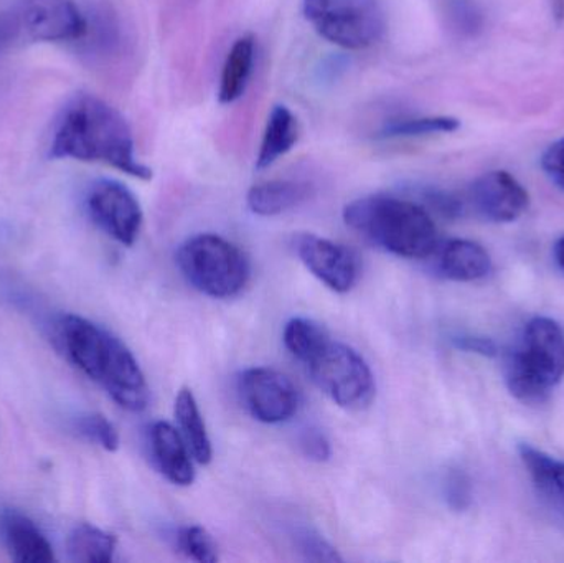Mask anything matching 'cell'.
<instances>
[{
  "label": "cell",
  "instance_id": "6da1fadb",
  "mask_svg": "<svg viewBox=\"0 0 564 563\" xmlns=\"http://www.w3.org/2000/svg\"><path fill=\"white\" fill-rule=\"evenodd\" d=\"M56 343L66 359L101 386L121 409L145 410L151 397L148 380L118 337L85 317L66 314L56 323Z\"/></svg>",
  "mask_w": 564,
  "mask_h": 563
},
{
  "label": "cell",
  "instance_id": "7a4b0ae2",
  "mask_svg": "<svg viewBox=\"0 0 564 563\" xmlns=\"http://www.w3.org/2000/svg\"><path fill=\"white\" fill-rule=\"evenodd\" d=\"M53 159L101 162L131 177L149 181L152 171L135 158L134 139L118 109L93 95L69 102L53 136Z\"/></svg>",
  "mask_w": 564,
  "mask_h": 563
},
{
  "label": "cell",
  "instance_id": "3957f363",
  "mask_svg": "<svg viewBox=\"0 0 564 563\" xmlns=\"http://www.w3.org/2000/svg\"><path fill=\"white\" fill-rule=\"evenodd\" d=\"M284 346L312 382L341 409L361 410L375 397V377L364 357L338 343L314 321L294 317L284 327Z\"/></svg>",
  "mask_w": 564,
  "mask_h": 563
},
{
  "label": "cell",
  "instance_id": "277c9868",
  "mask_svg": "<svg viewBox=\"0 0 564 563\" xmlns=\"http://www.w3.org/2000/svg\"><path fill=\"white\" fill-rule=\"evenodd\" d=\"M347 227L388 253L410 260L431 258L440 238L423 205L394 195L373 194L345 205Z\"/></svg>",
  "mask_w": 564,
  "mask_h": 563
},
{
  "label": "cell",
  "instance_id": "5b68a950",
  "mask_svg": "<svg viewBox=\"0 0 564 563\" xmlns=\"http://www.w3.org/2000/svg\"><path fill=\"white\" fill-rule=\"evenodd\" d=\"M564 376V333L549 317L527 324L519 344L507 357L506 380L510 392L525 403L549 399Z\"/></svg>",
  "mask_w": 564,
  "mask_h": 563
},
{
  "label": "cell",
  "instance_id": "8992f818",
  "mask_svg": "<svg viewBox=\"0 0 564 563\" xmlns=\"http://www.w3.org/2000/svg\"><path fill=\"white\" fill-rule=\"evenodd\" d=\"M177 264L188 284L217 300L237 296L250 281L247 255L218 235L188 238L178 248Z\"/></svg>",
  "mask_w": 564,
  "mask_h": 563
},
{
  "label": "cell",
  "instance_id": "52a82bcc",
  "mask_svg": "<svg viewBox=\"0 0 564 563\" xmlns=\"http://www.w3.org/2000/svg\"><path fill=\"white\" fill-rule=\"evenodd\" d=\"M302 6L315 32L340 48H370L387 30L380 0H302Z\"/></svg>",
  "mask_w": 564,
  "mask_h": 563
},
{
  "label": "cell",
  "instance_id": "ba28073f",
  "mask_svg": "<svg viewBox=\"0 0 564 563\" xmlns=\"http://www.w3.org/2000/svg\"><path fill=\"white\" fill-rule=\"evenodd\" d=\"M88 32L75 0H22L0 17V46L19 42H72Z\"/></svg>",
  "mask_w": 564,
  "mask_h": 563
},
{
  "label": "cell",
  "instance_id": "9c48e42d",
  "mask_svg": "<svg viewBox=\"0 0 564 563\" xmlns=\"http://www.w3.org/2000/svg\"><path fill=\"white\" fill-rule=\"evenodd\" d=\"M86 210L112 240L124 247H132L138 240L144 215L135 195L121 182H95L86 195Z\"/></svg>",
  "mask_w": 564,
  "mask_h": 563
},
{
  "label": "cell",
  "instance_id": "30bf717a",
  "mask_svg": "<svg viewBox=\"0 0 564 563\" xmlns=\"http://www.w3.org/2000/svg\"><path fill=\"white\" fill-rule=\"evenodd\" d=\"M238 393L250 415L267 425L288 422L297 412L299 393L294 383L268 367H251L241 372Z\"/></svg>",
  "mask_w": 564,
  "mask_h": 563
},
{
  "label": "cell",
  "instance_id": "8fae6325",
  "mask_svg": "<svg viewBox=\"0 0 564 563\" xmlns=\"http://www.w3.org/2000/svg\"><path fill=\"white\" fill-rule=\"evenodd\" d=\"M294 250L302 264L335 293H348L357 284L360 264L357 255L345 245L301 234L294 238Z\"/></svg>",
  "mask_w": 564,
  "mask_h": 563
},
{
  "label": "cell",
  "instance_id": "7c38bea8",
  "mask_svg": "<svg viewBox=\"0 0 564 563\" xmlns=\"http://www.w3.org/2000/svg\"><path fill=\"white\" fill-rule=\"evenodd\" d=\"M469 201L487 220L509 224L529 210L530 195L510 172L492 171L470 185Z\"/></svg>",
  "mask_w": 564,
  "mask_h": 563
},
{
  "label": "cell",
  "instance_id": "4fadbf2b",
  "mask_svg": "<svg viewBox=\"0 0 564 563\" xmlns=\"http://www.w3.org/2000/svg\"><path fill=\"white\" fill-rule=\"evenodd\" d=\"M151 455L167 481L191 486L195 481L194 456L178 429L167 422H155L149 432Z\"/></svg>",
  "mask_w": 564,
  "mask_h": 563
},
{
  "label": "cell",
  "instance_id": "5bb4252c",
  "mask_svg": "<svg viewBox=\"0 0 564 563\" xmlns=\"http://www.w3.org/2000/svg\"><path fill=\"white\" fill-rule=\"evenodd\" d=\"M431 257H434L436 273L459 283L482 280L492 271V258L476 241L447 240L437 243Z\"/></svg>",
  "mask_w": 564,
  "mask_h": 563
},
{
  "label": "cell",
  "instance_id": "9a60e30c",
  "mask_svg": "<svg viewBox=\"0 0 564 563\" xmlns=\"http://www.w3.org/2000/svg\"><path fill=\"white\" fill-rule=\"evenodd\" d=\"M0 528H2L3 542H6L13 562L48 563L55 561V552H53L48 539L26 516L20 515V512H7L3 515Z\"/></svg>",
  "mask_w": 564,
  "mask_h": 563
},
{
  "label": "cell",
  "instance_id": "2e32d148",
  "mask_svg": "<svg viewBox=\"0 0 564 563\" xmlns=\"http://www.w3.org/2000/svg\"><path fill=\"white\" fill-rule=\"evenodd\" d=\"M311 184L299 181H268L248 192V208L258 217H278L304 204L312 195Z\"/></svg>",
  "mask_w": 564,
  "mask_h": 563
},
{
  "label": "cell",
  "instance_id": "e0dca14e",
  "mask_svg": "<svg viewBox=\"0 0 564 563\" xmlns=\"http://www.w3.org/2000/svg\"><path fill=\"white\" fill-rule=\"evenodd\" d=\"M519 453L540 495L564 516V462L529 443H522Z\"/></svg>",
  "mask_w": 564,
  "mask_h": 563
},
{
  "label": "cell",
  "instance_id": "ac0fdd59",
  "mask_svg": "<svg viewBox=\"0 0 564 563\" xmlns=\"http://www.w3.org/2000/svg\"><path fill=\"white\" fill-rule=\"evenodd\" d=\"M254 56H257V43L253 36L243 35L235 40L221 69L220 89H218V99L221 105H231L241 98L253 73Z\"/></svg>",
  "mask_w": 564,
  "mask_h": 563
},
{
  "label": "cell",
  "instance_id": "d6986e66",
  "mask_svg": "<svg viewBox=\"0 0 564 563\" xmlns=\"http://www.w3.org/2000/svg\"><path fill=\"white\" fill-rule=\"evenodd\" d=\"M175 419H177L178 432L184 436L192 456L198 465H208L214 458L212 440L208 436L207 425L198 409L194 392L187 387L178 392L175 399Z\"/></svg>",
  "mask_w": 564,
  "mask_h": 563
},
{
  "label": "cell",
  "instance_id": "ffe728a7",
  "mask_svg": "<svg viewBox=\"0 0 564 563\" xmlns=\"http://www.w3.org/2000/svg\"><path fill=\"white\" fill-rule=\"evenodd\" d=\"M299 139V124L291 109L285 106H274L268 118L263 141L258 152L257 169L264 171L271 167L278 159L288 154Z\"/></svg>",
  "mask_w": 564,
  "mask_h": 563
},
{
  "label": "cell",
  "instance_id": "44dd1931",
  "mask_svg": "<svg viewBox=\"0 0 564 563\" xmlns=\"http://www.w3.org/2000/svg\"><path fill=\"white\" fill-rule=\"evenodd\" d=\"M115 535L95 526L79 524L66 539L68 561L75 563H109L115 559Z\"/></svg>",
  "mask_w": 564,
  "mask_h": 563
},
{
  "label": "cell",
  "instance_id": "7402d4cb",
  "mask_svg": "<svg viewBox=\"0 0 564 563\" xmlns=\"http://www.w3.org/2000/svg\"><path fill=\"white\" fill-rule=\"evenodd\" d=\"M459 119L451 116H424L403 118L388 122L381 129V138H420V136L447 134L459 129Z\"/></svg>",
  "mask_w": 564,
  "mask_h": 563
},
{
  "label": "cell",
  "instance_id": "603a6c76",
  "mask_svg": "<svg viewBox=\"0 0 564 563\" xmlns=\"http://www.w3.org/2000/svg\"><path fill=\"white\" fill-rule=\"evenodd\" d=\"M177 548L185 557L198 563L218 562L217 544L208 534L207 529L200 526H187L177 534Z\"/></svg>",
  "mask_w": 564,
  "mask_h": 563
},
{
  "label": "cell",
  "instance_id": "cb8c5ba5",
  "mask_svg": "<svg viewBox=\"0 0 564 563\" xmlns=\"http://www.w3.org/2000/svg\"><path fill=\"white\" fill-rule=\"evenodd\" d=\"M292 542L295 551L308 562H341L338 552L322 538L318 532L311 528H295L291 532Z\"/></svg>",
  "mask_w": 564,
  "mask_h": 563
},
{
  "label": "cell",
  "instance_id": "d4e9b609",
  "mask_svg": "<svg viewBox=\"0 0 564 563\" xmlns=\"http://www.w3.org/2000/svg\"><path fill=\"white\" fill-rule=\"evenodd\" d=\"M78 430L85 439L101 446L106 452H116L119 448L118 430L101 413H89V415L82 416Z\"/></svg>",
  "mask_w": 564,
  "mask_h": 563
},
{
  "label": "cell",
  "instance_id": "484cf974",
  "mask_svg": "<svg viewBox=\"0 0 564 563\" xmlns=\"http://www.w3.org/2000/svg\"><path fill=\"white\" fill-rule=\"evenodd\" d=\"M447 19L463 35H476L484 26V15L476 0H446Z\"/></svg>",
  "mask_w": 564,
  "mask_h": 563
},
{
  "label": "cell",
  "instance_id": "4316f807",
  "mask_svg": "<svg viewBox=\"0 0 564 563\" xmlns=\"http://www.w3.org/2000/svg\"><path fill=\"white\" fill-rule=\"evenodd\" d=\"M444 496L454 511H466L473 501V486L469 476L460 469H453L444 481Z\"/></svg>",
  "mask_w": 564,
  "mask_h": 563
},
{
  "label": "cell",
  "instance_id": "83f0119b",
  "mask_svg": "<svg viewBox=\"0 0 564 563\" xmlns=\"http://www.w3.org/2000/svg\"><path fill=\"white\" fill-rule=\"evenodd\" d=\"M299 448H301L305 458L315 463L328 462L332 456L330 442H328L327 436L321 430L312 429V426L302 430L301 435H299Z\"/></svg>",
  "mask_w": 564,
  "mask_h": 563
},
{
  "label": "cell",
  "instance_id": "f1b7e54d",
  "mask_svg": "<svg viewBox=\"0 0 564 563\" xmlns=\"http://www.w3.org/2000/svg\"><path fill=\"white\" fill-rule=\"evenodd\" d=\"M423 198L424 204L430 205L433 210L444 215V217L456 218L463 214V202L449 192L426 188V191H423Z\"/></svg>",
  "mask_w": 564,
  "mask_h": 563
},
{
  "label": "cell",
  "instance_id": "f546056e",
  "mask_svg": "<svg viewBox=\"0 0 564 563\" xmlns=\"http://www.w3.org/2000/svg\"><path fill=\"white\" fill-rule=\"evenodd\" d=\"M542 167L550 181L564 191V138L546 149L542 158Z\"/></svg>",
  "mask_w": 564,
  "mask_h": 563
},
{
  "label": "cell",
  "instance_id": "4dcf8cb0",
  "mask_svg": "<svg viewBox=\"0 0 564 563\" xmlns=\"http://www.w3.org/2000/svg\"><path fill=\"white\" fill-rule=\"evenodd\" d=\"M453 344L464 353L479 354L484 357H494L497 354V346L489 337L473 336V334H456L453 336Z\"/></svg>",
  "mask_w": 564,
  "mask_h": 563
},
{
  "label": "cell",
  "instance_id": "1f68e13d",
  "mask_svg": "<svg viewBox=\"0 0 564 563\" xmlns=\"http://www.w3.org/2000/svg\"><path fill=\"white\" fill-rule=\"evenodd\" d=\"M555 258H556V263H558V267L562 268V271L564 273V237L560 238V240L556 241Z\"/></svg>",
  "mask_w": 564,
  "mask_h": 563
}]
</instances>
